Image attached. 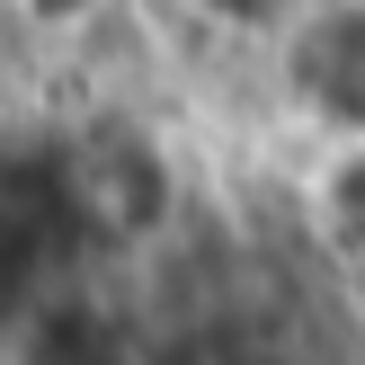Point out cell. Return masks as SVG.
Returning <instances> with one entry per match:
<instances>
[{"label":"cell","instance_id":"6da1fadb","mask_svg":"<svg viewBox=\"0 0 365 365\" xmlns=\"http://www.w3.org/2000/svg\"><path fill=\"white\" fill-rule=\"evenodd\" d=\"M63 178H71V214H81L89 250H134V241H160L178 214V170L143 125L125 116H98L63 143Z\"/></svg>","mask_w":365,"mask_h":365},{"label":"cell","instance_id":"277c9868","mask_svg":"<svg viewBox=\"0 0 365 365\" xmlns=\"http://www.w3.org/2000/svg\"><path fill=\"white\" fill-rule=\"evenodd\" d=\"M321 232H330L348 259H365V134L321 160Z\"/></svg>","mask_w":365,"mask_h":365},{"label":"cell","instance_id":"5b68a950","mask_svg":"<svg viewBox=\"0 0 365 365\" xmlns=\"http://www.w3.org/2000/svg\"><path fill=\"white\" fill-rule=\"evenodd\" d=\"M134 365H241V348L214 330H170V339H134Z\"/></svg>","mask_w":365,"mask_h":365},{"label":"cell","instance_id":"52a82bcc","mask_svg":"<svg viewBox=\"0 0 365 365\" xmlns=\"http://www.w3.org/2000/svg\"><path fill=\"white\" fill-rule=\"evenodd\" d=\"M18 9H27L36 27H89V18H98L107 0H18Z\"/></svg>","mask_w":365,"mask_h":365},{"label":"cell","instance_id":"7a4b0ae2","mask_svg":"<svg viewBox=\"0 0 365 365\" xmlns=\"http://www.w3.org/2000/svg\"><path fill=\"white\" fill-rule=\"evenodd\" d=\"M285 98L339 143L365 134V0H303L277 36Z\"/></svg>","mask_w":365,"mask_h":365},{"label":"cell","instance_id":"8992f818","mask_svg":"<svg viewBox=\"0 0 365 365\" xmlns=\"http://www.w3.org/2000/svg\"><path fill=\"white\" fill-rule=\"evenodd\" d=\"M205 18H223V27H277L285 36V18L303 9V0H196Z\"/></svg>","mask_w":365,"mask_h":365},{"label":"cell","instance_id":"3957f363","mask_svg":"<svg viewBox=\"0 0 365 365\" xmlns=\"http://www.w3.org/2000/svg\"><path fill=\"white\" fill-rule=\"evenodd\" d=\"M18 365H134V339L89 303H45L18 339Z\"/></svg>","mask_w":365,"mask_h":365}]
</instances>
